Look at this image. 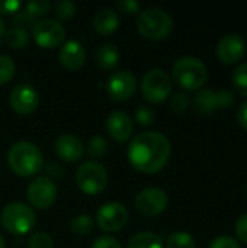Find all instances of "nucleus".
<instances>
[{
  "mask_svg": "<svg viewBox=\"0 0 247 248\" xmlns=\"http://www.w3.org/2000/svg\"><path fill=\"white\" fill-rule=\"evenodd\" d=\"M96 62L105 71L114 70L119 62L118 48L112 44H105V45L99 46L96 51Z\"/></svg>",
  "mask_w": 247,
  "mask_h": 248,
  "instance_id": "obj_20",
  "label": "nucleus"
},
{
  "mask_svg": "<svg viewBox=\"0 0 247 248\" xmlns=\"http://www.w3.org/2000/svg\"><path fill=\"white\" fill-rule=\"evenodd\" d=\"M119 26L118 12L112 7H102L93 16V28L98 33L108 36L114 33Z\"/></svg>",
  "mask_w": 247,
  "mask_h": 248,
  "instance_id": "obj_19",
  "label": "nucleus"
},
{
  "mask_svg": "<svg viewBox=\"0 0 247 248\" xmlns=\"http://www.w3.org/2000/svg\"><path fill=\"white\" fill-rule=\"evenodd\" d=\"M61 173H63V170L60 169V167H57V164L54 163V161H51L49 164H48V167H47V174H49V176H61ZM49 176H47V177H49Z\"/></svg>",
  "mask_w": 247,
  "mask_h": 248,
  "instance_id": "obj_39",
  "label": "nucleus"
},
{
  "mask_svg": "<svg viewBox=\"0 0 247 248\" xmlns=\"http://www.w3.org/2000/svg\"><path fill=\"white\" fill-rule=\"evenodd\" d=\"M116 7L122 13H137V12H140V3L137 0H119V1H116Z\"/></svg>",
  "mask_w": 247,
  "mask_h": 248,
  "instance_id": "obj_36",
  "label": "nucleus"
},
{
  "mask_svg": "<svg viewBox=\"0 0 247 248\" xmlns=\"http://www.w3.org/2000/svg\"><path fill=\"white\" fill-rule=\"evenodd\" d=\"M58 60L61 62V65L67 70H79L84 61H86V51L84 46L74 39L67 41L58 52Z\"/></svg>",
  "mask_w": 247,
  "mask_h": 248,
  "instance_id": "obj_18",
  "label": "nucleus"
},
{
  "mask_svg": "<svg viewBox=\"0 0 247 248\" xmlns=\"http://www.w3.org/2000/svg\"><path fill=\"white\" fill-rule=\"evenodd\" d=\"M172 145L166 135L147 131L138 134L134 140H131L127 151V157L130 164L146 174H154L163 170L170 158Z\"/></svg>",
  "mask_w": 247,
  "mask_h": 248,
  "instance_id": "obj_1",
  "label": "nucleus"
},
{
  "mask_svg": "<svg viewBox=\"0 0 247 248\" xmlns=\"http://www.w3.org/2000/svg\"><path fill=\"white\" fill-rule=\"evenodd\" d=\"M32 35L41 48H55L66 38V28L55 19H42L33 25Z\"/></svg>",
  "mask_w": 247,
  "mask_h": 248,
  "instance_id": "obj_10",
  "label": "nucleus"
},
{
  "mask_svg": "<svg viewBox=\"0 0 247 248\" xmlns=\"http://www.w3.org/2000/svg\"><path fill=\"white\" fill-rule=\"evenodd\" d=\"M76 182L82 192L87 195H96L105 190L108 186V171L100 163L86 161L79 166Z\"/></svg>",
  "mask_w": 247,
  "mask_h": 248,
  "instance_id": "obj_8",
  "label": "nucleus"
},
{
  "mask_svg": "<svg viewBox=\"0 0 247 248\" xmlns=\"http://www.w3.org/2000/svg\"><path fill=\"white\" fill-rule=\"evenodd\" d=\"M35 212L22 202L9 203L1 212V225L6 231L15 235H23L35 227Z\"/></svg>",
  "mask_w": 247,
  "mask_h": 248,
  "instance_id": "obj_5",
  "label": "nucleus"
},
{
  "mask_svg": "<svg viewBox=\"0 0 247 248\" xmlns=\"http://www.w3.org/2000/svg\"><path fill=\"white\" fill-rule=\"evenodd\" d=\"M134 203L140 214L146 217H156L165 212L169 203V198L166 192L159 187H147L135 196Z\"/></svg>",
  "mask_w": 247,
  "mask_h": 248,
  "instance_id": "obj_13",
  "label": "nucleus"
},
{
  "mask_svg": "<svg viewBox=\"0 0 247 248\" xmlns=\"http://www.w3.org/2000/svg\"><path fill=\"white\" fill-rule=\"evenodd\" d=\"M29 248H52L54 241L47 232H33L28 240Z\"/></svg>",
  "mask_w": 247,
  "mask_h": 248,
  "instance_id": "obj_32",
  "label": "nucleus"
},
{
  "mask_svg": "<svg viewBox=\"0 0 247 248\" xmlns=\"http://www.w3.org/2000/svg\"><path fill=\"white\" fill-rule=\"evenodd\" d=\"M237 122L240 125V128H243L245 131H247V100L245 103L240 105L239 112H237Z\"/></svg>",
  "mask_w": 247,
  "mask_h": 248,
  "instance_id": "obj_38",
  "label": "nucleus"
},
{
  "mask_svg": "<svg viewBox=\"0 0 247 248\" xmlns=\"http://www.w3.org/2000/svg\"><path fill=\"white\" fill-rule=\"evenodd\" d=\"M233 86L240 96L247 97V62L240 64L233 73Z\"/></svg>",
  "mask_w": 247,
  "mask_h": 248,
  "instance_id": "obj_26",
  "label": "nucleus"
},
{
  "mask_svg": "<svg viewBox=\"0 0 247 248\" xmlns=\"http://www.w3.org/2000/svg\"><path fill=\"white\" fill-rule=\"evenodd\" d=\"M108 150V144L105 141L103 137L100 135H96V137H92L87 142V153L90 157H95V158H99L102 157Z\"/></svg>",
  "mask_w": 247,
  "mask_h": 248,
  "instance_id": "obj_28",
  "label": "nucleus"
},
{
  "mask_svg": "<svg viewBox=\"0 0 247 248\" xmlns=\"http://www.w3.org/2000/svg\"><path fill=\"white\" fill-rule=\"evenodd\" d=\"M26 195H28L29 202L35 208L45 209L54 203L57 198V186L49 177L38 176L29 183Z\"/></svg>",
  "mask_w": 247,
  "mask_h": 248,
  "instance_id": "obj_11",
  "label": "nucleus"
},
{
  "mask_svg": "<svg viewBox=\"0 0 247 248\" xmlns=\"http://www.w3.org/2000/svg\"><path fill=\"white\" fill-rule=\"evenodd\" d=\"M15 73H16L15 61L6 54H0V86L9 83L13 78Z\"/></svg>",
  "mask_w": 247,
  "mask_h": 248,
  "instance_id": "obj_25",
  "label": "nucleus"
},
{
  "mask_svg": "<svg viewBox=\"0 0 247 248\" xmlns=\"http://www.w3.org/2000/svg\"><path fill=\"white\" fill-rule=\"evenodd\" d=\"M0 248H6V244H4V238L3 235L0 234Z\"/></svg>",
  "mask_w": 247,
  "mask_h": 248,
  "instance_id": "obj_41",
  "label": "nucleus"
},
{
  "mask_svg": "<svg viewBox=\"0 0 247 248\" xmlns=\"http://www.w3.org/2000/svg\"><path fill=\"white\" fill-rule=\"evenodd\" d=\"M106 129L115 141L125 142L130 140L134 129L132 118L124 110H115L106 119Z\"/></svg>",
  "mask_w": 247,
  "mask_h": 248,
  "instance_id": "obj_16",
  "label": "nucleus"
},
{
  "mask_svg": "<svg viewBox=\"0 0 247 248\" xmlns=\"http://www.w3.org/2000/svg\"><path fill=\"white\" fill-rule=\"evenodd\" d=\"M128 211L119 202H108L102 205L96 214V224L102 231L116 232L121 231L128 222Z\"/></svg>",
  "mask_w": 247,
  "mask_h": 248,
  "instance_id": "obj_9",
  "label": "nucleus"
},
{
  "mask_svg": "<svg viewBox=\"0 0 247 248\" xmlns=\"http://www.w3.org/2000/svg\"><path fill=\"white\" fill-rule=\"evenodd\" d=\"M49 7H51V3L48 0H32V1L25 4V12L31 17L36 19V17L45 16L48 13Z\"/></svg>",
  "mask_w": 247,
  "mask_h": 248,
  "instance_id": "obj_27",
  "label": "nucleus"
},
{
  "mask_svg": "<svg viewBox=\"0 0 247 248\" xmlns=\"http://www.w3.org/2000/svg\"><path fill=\"white\" fill-rule=\"evenodd\" d=\"M135 119L141 126H146V128L151 126L154 124V119H156L153 108L148 105H140L137 108V112H135Z\"/></svg>",
  "mask_w": 247,
  "mask_h": 248,
  "instance_id": "obj_30",
  "label": "nucleus"
},
{
  "mask_svg": "<svg viewBox=\"0 0 247 248\" xmlns=\"http://www.w3.org/2000/svg\"><path fill=\"white\" fill-rule=\"evenodd\" d=\"M7 163L12 171L20 177L36 176L44 169L41 150L29 141H19L13 144L7 153Z\"/></svg>",
  "mask_w": 247,
  "mask_h": 248,
  "instance_id": "obj_2",
  "label": "nucleus"
},
{
  "mask_svg": "<svg viewBox=\"0 0 247 248\" xmlns=\"http://www.w3.org/2000/svg\"><path fill=\"white\" fill-rule=\"evenodd\" d=\"M170 76L162 68L148 70L141 80V93L151 103H163L172 93Z\"/></svg>",
  "mask_w": 247,
  "mask_h": 248,
  "instance_id": "obj_7",
  "label": "nucleus"
},
{
  "mask_svg": "<svg viewBox=\"0 0 247 248\" xmlns=\"http://www.w3.org/2000/svg\"><path fill=\"white\" fill-rule=\"evenodd\" d=\"M128 248H163V243L159 235L153 232H138L128 241Z\"/></svg>",
  "mask_w": 247,
  "mask_h": 248,
  "instance_id": "obj_21",
  "label": "nucleus"
},
{
  "mask_svg": "<svg viewBox=\"0 0 247 248\" xmlns=\"http://www.w3.org/2000/svg\"><path fill=\"white\" fill-rule=\"evenodd\" d=\"M208 248H242V247H240V244H239L234 238L223 235V237H217V238H214V240L211 241V244H210V247Z\"/></svg>",
  "mask_w": 247,
  "mask_h": 248,
  "instance_id": "obj_33",
  "label": "nucleus"
},
{
  "mask_svg": "<svg viewBox=\"0 0 247 248\" xmlns=\"http://www.w3.org/2000/svg\"><path fill=\"white\" fill-rule=\"evenodd\" d=\"M191 106V97L186 92H179L172 96L170 100V108L176 113H183L188 108Z\"/></svg>",
  "mask_w": 247,
  "mask_h": 248,
  "instance_id": "obj_31",
  "label": "nucleus"
},
{
  "mask_svg": "<svg viewBox=\"0 0 247 248\" xmlns=\"http://www.w3.org/2000/svg\"><path fill=\"white\" fill-rule=\"evenodd\" d=\"M173 80L185 90H201L208 78L205 64L197 57H182L172 67Z\"/></svg>",
  "mask_w": 247,
  "mask_h": 248,
  "instance_id": "obj_4",
  "label": "nucleus"
},
{
  "mask_svg": "<svg viewBox=\"0 0 247 248\" xmlns=\"http://www.w3.org/2000/svg\"><path fill=\"white\" fill-rule=\"evenodd\" d=\"M236 235L242 243L247 244V214L242 215L237 219V222H236Z\"/></svg>",
  "mask_w": 247,
  "mask_h": 248,
  "instance_id": "obj_37",
  "label": "nucleus"
},
{
  "mask_svg": "<svg viewBox=\"0 0 247 248\" xmlns=\"http://www.w3.org/2000/svg\"><path fill=\"white\" fill-rule=\"evenodd\" d=\"M246 52V42L237 33L224 35L217 44V55L224 64H236L239 62Z\"/></svg>",
  "mask_w": 247,
  "mask_h": 248,
  "instance_id": "obj_15",
  "label": "nucleus"
},
{
  "mask_svg": "<svg viewBox=\"0 0 247 248\" xmlns=\"http://www.w3.org/2000/svg\"><path fill=\"white\" fill-rule=\"evenodd\" d=\"M166 248H195V240L185 231H176L167 237Z\"/></svg>",
  "mask_w": 247,
  "mask_h": 248,
  "instance_id": "obj_23",
  "label": "nucleus"
},
{
  "mask_svg": "<svg viewBox=\"0 0 247 248\" xmlns=\"http://www.w3.org/2000/svg\"><path fill=\"white\" fill-rule=\"evenodd\" d=\"M138 32L151 41H160L167 38L173 31V19L160 7H148L137 16Z\"/></svg>",
  "mask_w": 247,
  "mask_h": 248,
  "instance_id": "obj_3",
  "label": "nucleus"
},
{
  "mask_svg": "<svg viewBox=\"0 0 247 248\" xmlns=\"http://www.w3.org/2000/svg\"><path fill=\"white\" fill-rule=\"evenodd\" d=\"M234 102H236V97L230 90L201 89L195 93L192 105L198 115L208 116V115L214 113L215 110L231 108L234 105Z\"/></svg>",
  "mask_w": 247,
  "mask_h": 248,
  "instance_id": "obj_6",
  "label": "nucleus"
},
{
  "mask_svg": "<svg viewBox=\"0 0 247 248\" xmlns=\"http://www.w3.org/2000/svg\"><path fill=\"white\" fill-rule=\"evenodd\" d=\"M93 218L86 215V214H82V215H77L76 218H73L71 224H70V230L73 234L76 235H87L92 232L93 230Z\"/></svg>",
  "mask_w": 247,
  "mask_h": 248,
  "instance_id": "obj_24",
  "label": "nucleus"
},
{
  "mask_svg": "<svg viewBox=\"0 0 247 248\" xmlns=\"http://www.w3.org/2000/svg\"><path fill=\"white\" fill-rule=\"evenodd\" d=\"M106 93L114 100H127L137 90V78L131 71L119 70L109 76L105 84Z\"/></svg>",
  "mask_w": 247,
  "mask_h": 248,
  "instance_id": "obj_12",
  "label": "nucleus"
},
{
  "mask_svg": "<svg viewBox=\"0 0 247 248\" xmlns=\"http://www.w3.org/2000/svg\"><path fill=\"white\" fill-rule=\"evenodd\" d=\"M9 103L16 113L29 115L36 110L39 103V96L36 89L29 83H19L10 92Z\"/></svg>",
  "mask_w": 247,
  "mask_h": 248,
  "instance_id": "obj_14",
  "label": "nucleus"
},
{
  "mask_svg": "<svg viewBox=\"0 0 247 248\" xmlns=\"http://www.w3.org/2000/svg\"><path fill=\"white\" fill-rule=\"evenodd\" d=\"M4 33H6V22L0 17V42L4 39Z\"/></svg>",
  "mask_w": 247,
  "mask_h": 248,
  "instance_id": "obj_40",
  "label": "nucleus"
},
{
  "mask_svg": "<svg viewBox=\"0 0 247 248\" xmlns=\"http://www.w3.org/2000/svg\"><path fill=\"white\" fill-rule=\"evenodd\" d=\"M20 7L22 3L17 0H0V15H15Z\"/></svg>",
  "mask_w": 247,
  "mask_h": 248,
  "instance_id": "obj_34",
  "label": "nucleus"
},
{
  "mask_svg": "<svg viewBox=\"0 0 247 248\" xmlns=\"http://www.w3.org/2000/svg\"><path fill=\"white\" fill-rule=\"evenodd\" d=\"M92 248H121V244L116 238L114 237H108V235H102L99 238H96L92 244Z\"/></svg>",
  "mask_w": 247,
  "mask_h": 248,
  "instance_id": "obj_35",
  "label": "nucleus"
},
{
  "mask_svg": "<svg viewBox=\"0 0 247 248\" xmlns=\"http://www.w3.org/2000/svg\"><path fill=\"white\" fill-rule=\"evenodd\" d=\"M4 41L10 48H15V49L25 48L28 45V42H29V32L26 29H23V28L13 26L9 31H6Z\"/></svg>",
  "mask_w": 247,
  "mask_h": 248,
  "instance_id": "obj_22",
  "label": "nucleus"
},
{
  "mask_svg": "<svg viewBox=\"0 0 247 248\" xmlns=\"http://www.w3.org/2000/svg\"><path fill=\"white\" fill-rule=\"evenodd\" d=\"M55 16L60 20H67L70 17L74 16L76 13V3L71 0H60L55 3V10H54Z\"/></svg>",
  "mask_w": 247,
  "mask_h": 248,
  "instance_id": "obj_29",
  "label": "nucleus"
},
{
  "mask_svg": "<svg viewBox=\"0 0 247 248\" xmlns=\"http://www.w3.org/2000/svg\"><path fill=\"white\" fill-rule=\"evenodd\" d=\"M83 142L73 134H64L55 141V153L63 161L76 163L83 157Z\"/></svg>",
  "mask_w": 247,
  "mask_h": 248,
  "instance_id": "obj_17",
  "label": "nucleus"
}]
</instances>
